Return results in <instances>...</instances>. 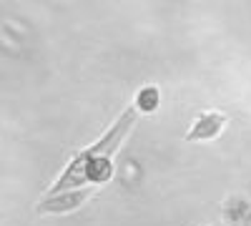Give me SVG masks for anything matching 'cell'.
<instances>
[{
    "label": "cell",
    "mask_w": 251,
    "mask_h": 226,
    "mask_svg": "<svg viewBox=\"0 0 251 226\" xmlns=\"http://www.w3.org/2000/svg\"><path fill=\"white\" fill-rule=\"evenodd\" d=\"M136 121H138V111L133 106H128L96 143H91L88 149H80L66 163V169L55 176V181L46 189L43 196L71 191V189H83V186H96L98 189V186H103V183H108L116 174L113 153L121 149V143L131 133Z\"/></svg>",
    "instance_id": "6da1fadb"
},
{
    "label": "cell",
    "mask_w": 251,
    "mask_h": 226,
    "mask_svg": "<svg viewBox=\"0 0 251 226\" xmlns=\"http://www.w3.org/2000/svg\"><path fill=\"white\" fill-rule=\"evenodd\" d=\"M96 194V186H83V189H71V191H60V194H50L43 196L35 203V214L38 216H63L78 211L83 203H88Z\"/></svg>",
    "instance_id": "7a4b0ae2"
},
{
    "label": "cell",
    "mask_w": 251,
    "mask_h": 226,
    "mask_svg": "<svg viewBox=\"0 0 251 226\" xmlns=\"http://www.w3.org/2000/svg\"><path fill=\"white\" fill-rule=\"evenodd\" d=\"M228 123V116L221 111H201L196 116V121L191 123V128L186 131V141L188 143H199V141H214L224 133Z\"/></svg>",
    "instance_id": "3957f363"
},
{
    "label": "cell",
    "mask_w": 251,
    "mask_h": 226,
    "mask_svg": "<svg viewBox=\"0 0 251 226\" xmlns=\"http://www.w3.org/2000/svg\"><path fill=\"white\" fill-rule=\"evenodd\" d=\"M224 226H251V199L244 194H231L221 203Z\"/></svg>",
    "instance_id": "277c9868"
},
{
    "label": "cell",
    "mask_w": 251,
    "mask_h": 226,
    "mask_svg": "<svg viewBox=\"0 0 251 226\" xmlns=\"http://www.w3.org/2000/svg\"><path fill=\"white\" fill-rule=\"evenodd\" d=\"M133 108L138 113H156L161 108V91L158 86L153 83H146L136 91V98H133Z\"/></svg>",
    "instance_id": "5b68a950"
}]
</instances>
